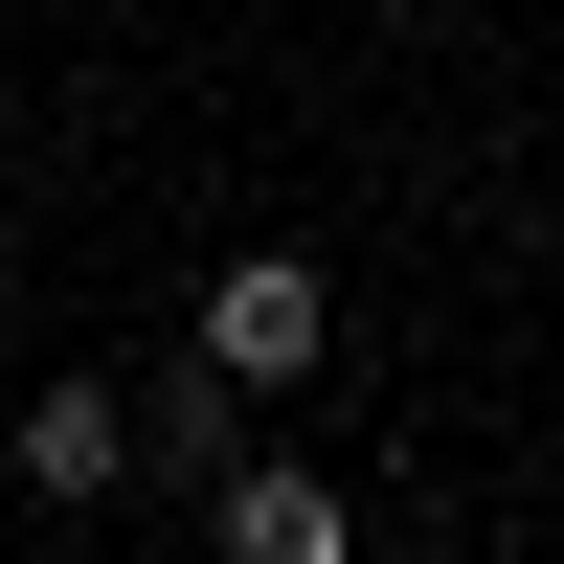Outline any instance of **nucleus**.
Instances as JSON below:
<instances>
[{
	"label": "nucleus",
	"mask_w": 564,
	"mask_h": 564,
	"mask_svg": "<svg viewBox=\"0 0 564 564\" xmlns=\"http://www.w3.org/2000/svg\"><path fill=\"white\" fill-rule=\"evenodd\" d=\"M316 339H339V294H316L294 249H249V271H204V361H226V384H294Z\"/></svg>",
	"instance_id": "1"
},
{
	"label": "nucleus",
	"mask_w": 564,
	"mask_h": 564,
	"mask_svg": "<svg viewBox=\"0 0 564 564\" xmlns=\"http://www.w3.org/2000/svg\"><path fill=\"white\" fill-rule=\"evenodd\" d=\"M0 452H23V497H113V475H135V406H113V384H45Z\"/></svg>",
	"instance_id": "2"
},
{
	"label": "nucleus",
	"mask_w": 564,
	"mask_h": 564,
	"mask_svg": "<svg viewBox=\"0 0 564 564\" xmlns=\"http://www.w3.org/2000/svg\"><path fill=\"white\" fill-rule=\"evenodd\" d=\"M226 542H249V564H339L361 520H339V497L294 475V452H249V475H226Z\"/></svg>",
	"instance_id": "3"
},
{
	"label": "nucleus",
	"mask_w": 564,
	"mask_h": 564,
	"mask_svg": "<svg viewBox=\"0 0 564 564\" xmlns=\"http://www.w3.org/2000/svg\"><path fill=\"white\" fill-rule=\"evenodd\" d=\"M0 271H23V226H0Z\"/></svg>",
	"instance_id": "4"
}]
</instances>
